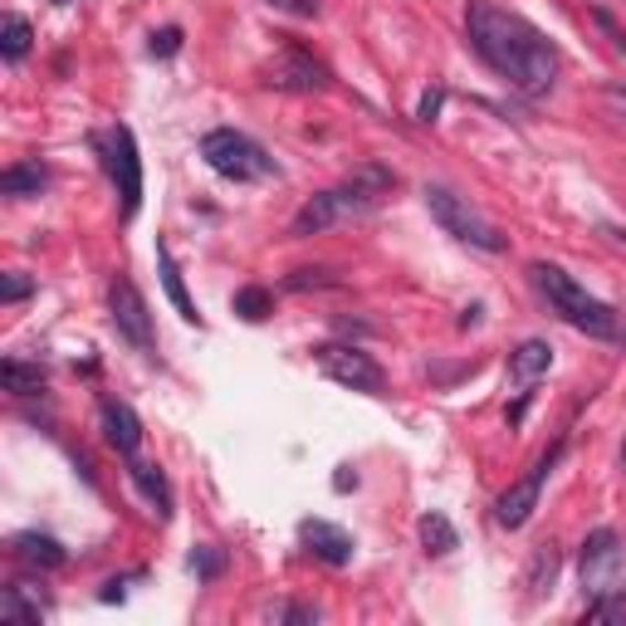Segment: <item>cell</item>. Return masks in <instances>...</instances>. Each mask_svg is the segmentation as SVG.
<instances>
[{"mask_svg":"<svg viewBox=\"0 0 626 626\" xmlns=\"http://www.w3.org/2000/svg\"><path fill=\"white\" fill-rule=\"evenodd\" d=\"M201 157H206L211 172H221L225 181H265L275 177V157L265 152L255 138L235 128H215L201 138Z\"/></svg>","mask_w":626,"mask_h":626,"instance_id":"obj_4","label":"cell"},{"mask_svg":"<svg viewBox=\"0 0 626 626\" xmlns=\"http://www.w3.org/2000/svg\"><path fill=\"white\" fill-rule=\"evenodd\" d=\"M275 309V299H269V289H259V284H250V289L235 294V314L250 318V323H259V318H269Z\"/></svg>","mask_w":626,"mask_h":626,"instance_id":"obj_24","label":"cell"},{"mask_svg":"<svg viewBox=\"0 0 626 626\" xmlns=\"http://www.w3.org/2000/svg\"><path fill=\"white\" fill-rule=\"evenodd\" d=\"M0 617H6L10 626H40L44 597H25V587H6L0 592Z\"/></svg>","mask_w":626,"mask_h":626,"instance_id":"obj_19","label":"cell"},{"mask_svg":"<svg viewBox=\"0 0 626 626\" xmlns=\"http://www.w3.org/2000/svg\"><path fill=\"white\" fill-rule=\"evenodd\" d=\"M592 20H597V25H602V30H607V40H612V44H617V50H626V35H622V30H617V20H612V15H607V10H592Z\"/></svg>","mask_w":626,"mask_h":626,"instance_id":"obj_30","label":"cell"},{"mask_svg":"<svg viewBox=\"0 0 626 626\" xmlns=\"http://www.w3.org/2000/svg\"><path fill=\"white\" fill-rule=\"evenodd\" d=\"M622 470H626V441H622Z\"/></svg>","mask_w":626,"mask_h":626,"instance_id":"obj_34","label":"cell"},{"mask_svg":"<svg viewBox=\"0 0 626 626\" xmlns=\"http://www.w3.org/2000/svg\"><path fill=\"white\" fill-rule=\"evenodd\" d=\"M265 84H275V88H294V94H318V88H328V74H323V64H314L309 54H299V50H284L275 64H269V78Z\"/></svg>","mask_w":626,"mask_h":626,"instance_id":"obj_11","label":"cell"},{"mask_svg":"<svg viewBox=\"0 0 626 626\" xmlns=\"http://www.w3.org/2000/svg\"><path fill=\"white\" fill-rule=\"evenodd\" d=\"M104 441L123 455V460H132V455L142 450V421H138V412L123 406V402H104Z\"/></svg>","mask_w":626,"mask_h":626,"instance_id":"obj_14","label":"cell"},{"mask_svg":"<svg viewBox=\"0 0 626 626\" xmlns=\"http://www.w3.org/2000/svg\"><path fill=\"white\" fill-rule=\"evenodd\" d=\"M612 94H617V98H626V88H612Z\"/></svg>","mask_w":626,"mask_h":626,"instance_id":"obj_35","label":"cell"},{"mask_svg":"<svg viewBox=\"0 0 626 626\" xmlns=\"http://www.w3.org/2000/svg\"><path fill=\"white\" fill-rule=\"evenodd\" d=\"M30 40H35V35H30V20H25V15H6V30H0V54H6L10 64L25 60V54H30Z\"/></svg>","mask_w":626,"mask_h":626,"instance_id":"obj_22","label":"cell"},{"mask_svg":"<svg viewBox=\"0 0 626 626\" xmlns=\"http://www.w3.org/2000/svg\"><path fill=\"white\" fill-rule=\"evenodd\" d=\"M128 475H132V485H138L142 495L157 505V514H162V519H172V489H167V475L157 470V465L138 460V455H132V460H128Z\"/></svg>","mask_w":626,"mask_h":626,"instance_id":"obj_17","label":"cell"},{"mask_svg":"<svg viewBox=\"0 0 626 626\" xmlns=\"http://www.w3.org/2000/svg\"><path fill=\"white\" fill-rule=\"evenodd\" d=\"M587 617L592 622H622L626 617V587H602V592H592V602H587Z\"/></svg>","mask_w":626,"mask_h":626,"instance_id":"obj_23","label":"cell"},{"mask_svg":"<svg viewBox=\"0 0 626 626\" xmlns=\"http://www.w3.org/2000/svg\"><path fill=\"white\" fill-rule=\"evenodd\" d=\"M549 368H553V348L543 343V338H523V343L509 352V382L514 386H533Z\"/></svg>","mask_w":626,"mask_h":626,"instance_id":"obj_15","label":"cell"},{"mask_svg":"<svg viewBox=\"0 0 626 626\" xmlns=\"http://www.w3.org/2000/svg\"><path fill=\"white\" fill-rule=\"evenodd\" d=\"M426 206H431V215H436L441 231L455 235V241L485 250V255H499V250H505V235H499L495 225H489L485 215L470 206V197H460V191H450V187H426Z\"/></svg>","mask_w":626,"mask_h":626,"instance_id":"obj_5","label":"cell"},{"mask_svg":"<svg viewBox=\"0 0 626 626\" xmlns=\"http://www.w3.org/2000/svg\"><path fill=\"white\" fill-rule=\"evenodd\" d=\"M386 187H392V177L378 172V167H368V172L348 177L343 187L318 191V197L304 201L299 215L289 221V235H299V241H304V235H318V231H328V225H343V221H352V215L378 206V197Z\"/></svg>","mask_w":626,"mask_h":626,"instance_id":"obj_2","label":"cell"},{"mask_svg":"<svg viewBox=\"0 0 626 626\" xmlns=\"http://www.w3.org/2000/svg\"><path fill=\"white\" fill-rule=\"evenodd\" d=\"M10 553H15L25 567H35V573H54V567L70 563L64 543H60V539H50V533H40V529L15 533V539H10Z\"/></svg>","mask_w":626,"mask_h":626,"instance_id":"obj_13","label":"cell"},{"mask_svg":"<svg viewBox=\"0 0 626 626\" xmlns=\"http://www.w3.org/2000/svg\"><path fill=\"white\" fill-rule=\"evenodd\" d=\"M108 172L118 181L123 215H138V206H142V157H138V142H132V128H123V123L108 132Z\"/></svg>","mask_w":626,"mask_h":626,"instance_id":"obj_7","label":"cell"},{"mask_svg":"<svg viewBox=\"0 0 626 626\" xmlns=\"http://www.w3.org/2000/svg\"><path fill=\"white\" fill-rule=\"evenodd\" d=\"M333 269H294L289 275V289H333Z\"/></svg>","mask_w":626,"mask_h":626,"instance_id":"obj_27","label":"cell"},{"mask_svg":"<svg viewBox=\"0 0 626 626\" xmlns=\"http://www.w3.org/2000/svg\"><path fill=\"white\" fill-rule=\"evenodd\" d=\"M617 567H622V539L612 529H597L587 533L583 543V587L587 597L602 587H617Z\"/></svg>","mask_w":626,"mask_h":626,"instance_id":"obj_10","label":"cell"},{"mask_svg":"<svg viewBox=\"0 0 626 626\" xmlns=\"http://www.w3.org/2000/svg\"><path fill=\"white\" fill-rule=\"evenodd\" d=\"M465 35H470L475 54L505 78L509 88L529 98H543L558 84V50L543 30H533L523 15L495 6V0H470L465 6Z\"/></svg>","mask_w":626,"mask_h":626,"instance_id":"obj_1","label":"cell"},{"mask_svg":"<svg viewBox=\"0 0 626 626\" xmlns=\"http://www.w3.org/2000/svg\"><path fill=\"white\" fill-rule=\"evenodd\" d=\"M108 309H113V328H118V333L128 338V343L138 348V352H152V348H157V338H152V314H147V304H142V294H138V284H132V279H118V284H113Z\"/></svg>","mask_w":626,"mask_h":626,"instance_id":"obj_9","label":"cell"},{"mask_svg":"<svg viewBox=\"0 0 626 626\" xmlns=\"http://www.w3.org/2000/svg\"><path fill=\"white\" fill-rule=\"evenodd\" d=\"M60 6H70V0H60Z\"/></svg>","mask_w":626,"mask_h":626,"instance_id":"obj_36","label":"cell"},{"mask_svg":"<svg viewBox=\"0 0 626 626\" xmlns=\"http://www.w3.org/2000/svg\"><path fill=\"white\" fill-rule=\"evenodd\" d=\"M553 577H558V549L553 543H539V549H533V563H529V587L543 592V583H553Z\"/></svg>","mask_w":626,"mask_h":626,"instance_id":"obj_25","label":"cell"},{"mask_svg":"<svg viewBox=\"0 0 626 626\" xmlns=\"http://www.w3.org/2000/svg\"><path fill=\"white\" fill-rule=\"evenodd\" d=\"M529 275H533L539 294L549 299V309L558 318H567V323L583 328V333H592V338H617V314H612L602 299H592L573 275H563L558 265H533Z\"/></svg>","mask_w":626,"mask_h":626,"instance_id":"obj_3","label":"cell"},{"mask_svg":"<svg viewBox=\"0 0 626 626\" xmlns=\"http://www.w3.org/2000/svg\"><path fill=\"white\" fill-rule=\"evenodd\" d=\"M279 10H294V15H318V0H269Z\"/></svg>","mask_w":626,"mask_h":626,"instance_id":"obj_32","label":"cell"},{"mask_svg":"<svg viewBox=\"0 0 626 626\" xmlns=\"http://www.w3.org/2000/svg\"><path fill=\"white\" fill-rule=\"evenodd\" d=\"M299 539L309 543V553L323 558L328 567H343L348 558H352V539L338 529V523H328V519H304L299 523Z\"/></svg>","mask_w":626,"mask_h":626,"instance_id":"obj_12","label":"cell"},{"mask_svg":"<svg viewBox=\"0 0 626 626\" xmlns=\"http://www.w3.org/2000/svg\"><path fill=\"white\" fill-rule=\"evenodd\" d=\"M30 289H35V279H25V275H6V279H0V304H20V299H30Z\"/></svg>","mask_w":626,"mask_h":626,"instance_id":"obj_29","label":"cell"},{"mask_svg":"<svg viewBox=\"0 0 626 626\" xmlns=\"http://www.w3.org/2000/svg\"><path fill=\"white\" fill-rule=\"evenodd\" d=\"M279 622H318V612L314 607H284Z\"/></svg>","mask_w":626,"mask_h":626,"instance_id":"obj_33","label":"cell"},{"mask_svg":"<svg viewBox=\"0 0 626 626\" xmlns=\"http://www.w3.org/2000/svg\"><path fill=\"white\" fill-rule=\"evenodd\" d=\"M44 187H50V172H44L40 162H20V167H10V172H0V191H6V197H40Z\"/></svg>","mask_w":626,"mask_h":626,"instance_id":"obj_20","label":"cell"},{"mask_svg":"<svg viewBox=\"0 0 626 626\" xmlns=\"http://www.w3.org/2000/svg\"><path fill=\"white\" fill-rule=\"evenodd\" d=\"M563 455V446H553L549 455H543L539 465H533L529 475H523L519 485H509L505 495H499V505H495V519L505 523V529H523V523L533 519V509H539V495H543V480H549V470H553V460Z\"/></svg>","mask_w":626,"mask_h":626,"instance_id":"obj_8","label":"cell"},{"mask_svg":"<svg viewBox=\"0 0 626 626\" xmlns=\"http://www.w3.org/2000/svg\"><path fill=\"white\" fill-rule=\"evenodd\" d=\"M421 543H426V553H436V558H446L450 549H460V533L450 529V519L446 514H421Z\"/></svg>","mask_w":626,"mask_h":626,"instance_id":"obj_21","label":"cell"},{"mask_svg":"<svg viewBox=\"0 0 626 626\" xmlns=\"http://www.w3.org/2000/svg\"><path fill=\"white\" fill-rule=\"evenodd\" d=\"M0 382H6V392H15V396H40L44 392V368L40 362L6 358L0 362Z\"/></svg>","mask_w":626,"mask_h":626,"instance_id":"obj_18","label":"cell"},{"mask_svg":"<svg viewBox=\"0 0 626 626\" xmlns=\"http://www.w3.org/2000/svg\"><path fill=\"white\" fill-rule=\"evenodd\" d=\"M221 567H225V553H221V549H211V543H201V549L191 553V573H197L201 583H211V577H221Z\"/></svg>","mask_w":626,"mask_h":626,"instance_id":"obj_26","label":"cell"},{"mask_svg":"<svg viewBox=\"0 0 626 626\" xmlns=\"http://www.w3.org/2000/svg\"><path fill=\"white\" fill-rule=\"evenodd\" d=\"M177 50H181V30L177 25L152 30V44H147V54H152V60H167V54H177Z\"/></svg>","mask_w":626,"mask_h":626,"instance_id":"obj_28","label":"cell"},{"mask_svg":"<svg viewBox=\"0 0 626 626\" xmlns=\"http://www.w3.org/2000/svg\"><path fill=\"white\" fill-rule=\"evenodd\" d=\"M314 358H318V368H323L338 386H352V392H382V386H386L382 368H378V362H372L362 348L323 343V348H314Z\"/></svg>","mask_w":626,"mask_h":626,"instance_id":"obj_6","label":"cell"},{"mask_svg":"<svg viewBox=\"0 0 626 626\" xmlns=\"http://www.w3.org/2000/svg\"><path fill=\"white\" fill-rule=\"evenodd\" d=\"M157 275H162V289H167V299L177 304V314L187 318V323H201V314H197V304L187 299V284H181V269L167 245H157Z\"/></svg>","mask_w":626,"mask_h":626,"instance_id":"obj_16","label":"cell"},{"mask_svg":"<svg viewBox=\"0 0 626 626\" xmlns=\"http://www.w3.org/2000/svg\"><path fill=\"white\" fill-rule=\"evenodd\" d=\"M436 113H441V88H431L426 98H421V108H416V118L421 123H436Z\"/></svg>","mask_w":626,"mask_h":626,"instance_id":"obj_31","label":"cell"}]
</instances>
